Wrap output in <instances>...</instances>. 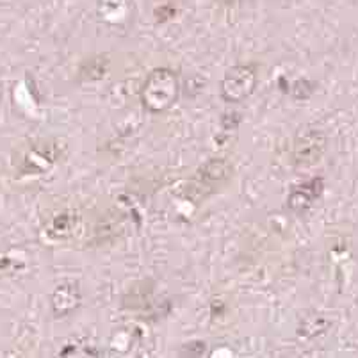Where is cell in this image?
<instances>
[{
  "instance_id": "cell-1",
  "label": "cell",
  "mask_w": 358,
  "mask_h": 358,
  "mask_svg": "<svg viewBox=\"0 0 358 358\" xmlns=\"http://www.w3.org/2000/svg\"><path fill=\"white\" fill-rule=\"evenodd\" d=\"M180 96V83L175 71L157 68L146 77L141 90V102L150 113H162L169 109Z\"/></svg>"
},
{
  "instance_id": "cell-2",
  "label": "cell",
  "mask_w": 358,
  "mask_h": 358,
  "mask_svg": "<svg viewBox=\"0 0 358 358\" xmlns=\"http://www.w3.org/2000/svg\"><path fill=\"white\" fill-rule=\"evenodd\" d=\"M259 75L255 64H237L224 73L220 93L227 103H239L255 91Z\"/></svg>"
},
{
  "instance_id": "cell-3",
  "label": "cell",
  "mask_w": 358,
  "mask_h": 358,
  "mask_svg": "<svg viewBox=\"0 0 358 358\" xmlns=\"http://www.w3.org/2000/svg\"><path fill=\"white\" fill-rule=\"evenodd\" d=\"M327 146V136L321 130L303 129L299 130L294 139V161L296 164L310 166L321 159Z\"/></svg>"
},
{
  "instance_id": "cell-4",
  "label": "cell",
  "mask_w": 358,
  "mask_h": 358,
  "mask_svg": "<svg viewBox=\"0 0 358 358\" xmlns=\"http://www.w3.org/2000/svg\"><path fill=\"white\" fill-rule=\"evenodd\" d=\"M83 294L77 284H61L54 289L50 296L52 312L57 319L68 317L80 307Z\"/></svg>"
},
{
  "instance_id": "cell-5",
  "label": "cell",
  "mask_w": 358,
  "mask_h": 358,
  "mask_svg": "<svg viewBox=\"0 0 358 358\" xmlns=\"http://www.w3.org/2000/svg\"><path fill=\"white\" fill-rule=\"evenodd\" d=\"M321 189H323L321 178H312V180L305 182V184L296 185V187H292L291 194L287 198V207L291 210H296V213L308 209L312 201L321 194Z\"/></svg>"
},
{
  "instance_id": "cell-6",
  "label": "cell",
  "mask_w": 358,
  "mask_h": 358,
  "mask_svg": "<svg viewBox=\"0 0 358 358\" xmlns=\"http://www.w3.org/2000/svg\"><path fill=\"white\" fill-rule=\"evenodd\" d=\"M232 173V166L227 159H213V161L205 162L200 169L201 180L216 184V182H223L230 177Z\"/></svg>"
},
{
  "instance_id": "cell-7",
  "label": "cell",
  "mask_w": 358,
  "mask_h": 358,
  "mask_svg": "<svg viewBox=\"0 0 358 358\" xmlns=\"http://www.w3.org/2000/svg\"><path fill=\"white\" fill-rule=\"evenodd\" d=\"M73 227H75V217L71 220L70 216H59V217H55L54 223H52L50 232L57 234L59 237L70 236V232L73 230Z\"/></svg>"
},
{
  "instance_id": "cell-8",
  "label": "cell",
  "mask_w": 358,
  "mask_h": 358,
  "mask_svg": "<svg viewBox=\"0 0 358 358\" xmlns=\"http://www.w3.org/2000/svg\"><path fill=\"white\" fill-rule=\"evenodd\" d=\"M205 350H207L205 343L196 341V343L185 344L184 350H182V355H184V357H201V355H205Z\"/></svg>"
},
{
  "instance_id": "cell-9",
  "label": "cell",
  "mask_w": 358,
  "mask_h": 358,
  "mask_svg": "<svg viewBox=\"0 0 358 358\" xmlns=\"http://www.w3.org/2000/svg\"><path fill=\"white\" fill-rule=\"evenodd\" d=\"M217 2H221V4H236L239 0H217Z\"/></svg>"
}]
</instances>
